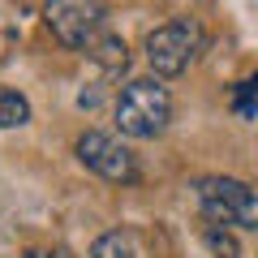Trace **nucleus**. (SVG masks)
I'll return each instance as SVG.
<instances>
[{
    "mask_svg": "<svg viewBox=\"0 0 258 258\" xmlns=\"http://www.w3.org/2000/svg\"><path fill=\"white\" fill-rule=\"evenodd\" d=\"M232 108H237V116H258V74L232 86Z\"/></svg>",
    "mask_w": 258,
    "mask_h": 258,
    "instance_id": "10",
    "label": "nucleus"
},
{
    "mask_svg": "<svg viewBox=\"0 0 258 258\" xmlns=\"http://www.w3.org/2000/svg\"><path fill=\"white\" fill-rule=\"evenodd\" d=\"M30 120V103L26 95L9 91V86H0V129H22Z\"/></svg>",
    "mask_w": 258,
    "mask_h": 258,
    "instance_id": "8",
    "label": "nucleus"
},
{
    "mask_svg": "<svg viewBox=\"0 0 258 258\" xmlns=\"http://www.w3.org/2000/svg\"><path fill=\"white\" fill-rule=\"evenodd\" d=\"M203 237H207V245H211V254H215V258H241V245H237V237L228 232V224L207 220Z\"/></svg>",
    "mask_w": 258,
    "mask_h": 258,
    "instance_id": "9",
    "label": "nucleus"
},
{
    "mask_svg": "<svg viewBox=\"0 0 258 258\" xmlns=\"http://www.w3.org/2000/svg\"><path fill=\"white\" fill-rule=\"evenodd\" d=\"M26 258H74L69 249H52V254H26Z\"/></svg>",
    "mask_w": 258,
    "mask_h": 258,
    "instance_id": "11",
    "label": "nucleus"
},
{
    "mask_svg": "<svg viewBox=\"0 0 258 258\" xmlns=\"http://www.w3.org/2000/svg\"><path fill=\"white\" fill-rule=\"evenodd\" d=\"M198 207L207 220L228 224V228H258V189L237 176H203L194 181Z\"/></svg>",
    "mask_w": 258,
    "mask_h": 258,
    "instance_id": "4",
    "label": "nucleus"
},
{
    "mask_svg": "<svg viewBox=\"0 0 258 258\" xmlns=\"http://www.w3.org/2000/svg\"><path fill=\"white\" fill-rule=\"evenodd\" d=\"M86 56L99 64L103 78H120V74H125V64H129V52H125V43H120L116 35H99V43H95Z\"/></svg>",
    "mask_w": 258,
    "mask_h": 258,
    "instance_id": "6",
    "label": "nucleus"
},
{
    "mask_svg": "<svg viewBox=\"0 0 258 258\" xmlns=\"http://www.w3.org/2000/svg\"><path fill=\"white\" fill-rule=\"evenodd\" d=\"M91 258H138V241H134V232L112 228V232H103V237H95Z\"/></svg>",
    "mask_w": 258,
    "mask_h": 258,
    "instance_id": "7",
    "label": "nucleus"
},
{
    "mask_svg": "<svg viewBox=\"0 0 258 258\" xmlns=\"http://www.w3.org/2000/svg\"><path fill=\"white\" fill-rule=\"evenodd\" d=\"M78 159H82L95 176H103V181H112V185H134L142 176L134 151H129L125 142H116L112 134H99V129H86L82 138H78Z\"/></svg>",
    "mask_w": 258,
    "mask_h": 258,
    "instance_id": "5",
    "label": "nucleus"
},
{
    "mask_svg": "<svg viewBox=\"0 0 258 258\" xmlns=\"http://www.w3.org/2000/svg\"><path fill=\"white\" fill-rule=\"evenodd\" d=\"M203 52H207V30L194 18H172L147 35V64L155 69V78H181Z\"/></svg>",
    "mask_w": 258,
    "mask_h": 258,
    "instance_id": "2",
    "label": "nucleus"
},
{
    "mask_svg": "<svg viewBox=\"0 0 258 258\" xmlns=\"http://www.w3.org/2000/svg\"><path fill=\"white\" fill-rule=\"evenodd\" d=\"M172 120V95L159 78H134L116 95V129L125 138H159Z\"/></svg>",
    "mask_w": 258,
    "mask_h": 258,
    "instance_id": "1",
    "label": "nucleus"
},
{
    "mask_svg": "<svg viewBox=\"0 0 258 258\" xmlns=\"http://www.w3.org/2000/svg\"><path fill=\"white\" fill-rule=\"evenodd\" d=\"M43 22L60 47L91 52L99 35H108V5L103 0H47Z\"/></svg>",
    "mask_w": 258,
    "mask_h": 258,
    "instance_id": "3",
    "label": "nucleus"
}]
</instances>
